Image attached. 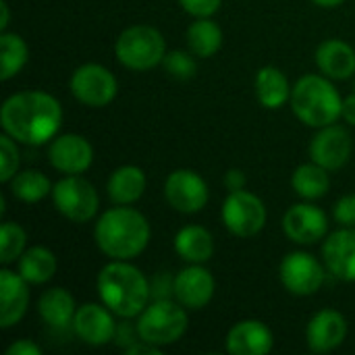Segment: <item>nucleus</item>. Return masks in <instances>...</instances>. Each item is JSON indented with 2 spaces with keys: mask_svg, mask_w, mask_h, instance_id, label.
Segmentation results:
<instances>
[{
  "mask_svg": "<svg viewBox=\"0 0 355 355\" xmlns=\"http://www.w3.org/2000/svg\"><path fill=\"white\" fill-rule=\"evenodd\" d=\"M354 89H355V83H354Z\"/></svg>",
  "mask_w": 355,
  "mask_h": 355,
  "instance_id": "obj_43",
  "label": "nucleus"
},
{
  "mask_svg": "<svg viewBox=\"0 0 355 355\" xmlns=\"http://www.w3.org/2000/svg\"><path fill=\"white\" fill-rule=\"evenodd\" d=\"M275 347L272 331L260 320H241L225 337V349L231 355H266Z\"/></svg>",
  "mask_w": 355,
  "mask_h": 355,
  "instance_id": "obj_20",
  "label": "nucleus"
},
{
  "mask_svg": "<svg viewBox=\"0 0 355 355\" xmlns=\"http://www.w3.org/2000/svg\"><path fill=\"white\" fill-rule=\"evenodd\" d=\"M164 200L181 214H196L206 208L210 189L200 173L191 168H177L164 181Z\"/></svg>",
  "mask_w": 355,
  "mask_h": 355,
  "instance_id": "obj_11",
  "label": "nucleus"
},
{
  "mask_svg": "<svg viewBox=\"0 0 355 355\" xmlns=\"http://www.w3.org/2000/svg\"><path fill=\"white\" fill-rule=\"evenodd\" d=\"M354 152V139L349 131L337 123L320 127L310 141V158L312 162L324 166L327 171L343 168Z\"/></svg>",
  "mask_w": 355,
  "mask_h": 355,
  "instance_id": "obj_13",
  "label": "nucleus"
},
{
  "mask_svg": "<svg viewBox=\"0 0 355 355\" xmlns=\"http://www.w3.org/2000/svg\"><path fill=\"white\" fill-rule=\"evenodd\" d=\"M254 89H256L258 102L266 110H279L291 98V85H289L287 75L279 67H272V64H266L256 73Z\"/></svg>",
  "mask_w": 355,
  "mask_h": 355,
  "instance_id": "obj_25",
  "label": "nucleus"
},
{
  "mask_svg": "<svg viewBox=\"0 0 355 355\" xmlns=\"http://www.w3.org/2000/svg\"><path fill=\"white\" fill-rule=\"evenodd\" d=\"M283 233L300 245H314L329 235V216L312 202L293 204L283 216Z\"/></svg>",
  "mask_w": 355,
  "mask_h": 355,
  "instance_id": "obj_12",
  "label": "nucleus"
},
{
  "mask_svg": "<svg viewBox=\"0 0 355 355\" xmlns=\"http://www.w3.org/2000/svg\"><path fill=\"white\" fill-rule=\"evenodd\" d=\"M293 114L308 127L320 129L341 119L343 98L327 75H304L291 87L289 98Z\"/></svg>",
  "mask_w": 355,
  "mask_h": 355,
  "instance_id": "obj_4",
  "label": "nucleus"
},
{
  "mask_svg": "<svg viewBox=\"0 0 355 355\" xmlns=\"http://www.w3.org/2000/svg\"><path fill=\"white\" fill-rule=\"evenodd\" d=\"M73 98L87 108H104L119 94V81L110 69L98 62L79 64L69 81Z\"/></svg>",
  "mask_w": 355,
  "mask_h": 355,
  "instance_id": "obj_9",
  "label": "nucleus"
},
{
  "mask_svg": "<svg viewBox=\"0 0 355 355\" xmlns=\"http://www.w3.org/2000/svg\"><path fill=\"white\" fill-rule=\"evenodd\" d=\"M2 131L25 146L50 144L62 125L60 102L42 89H27L8 96L0 108Z\"/></svg>",
  "mask_w": 355,
  "mask_h": 355,
  "instance_id": "obj_1",
  "label": "nucleus"
},
{
  "mask_svg": "<svg viewBox=\"0 0 355 355\" xmlns=\"http://www.w3.org/2000/svg\"><path fill=\"white\" fill-rule=\"evenodd\" d=\"M196 54H191L189 50H168L162 67L166 69V73L179 81H187L196 75L198 71V62H196Z\"/></svg>",
  "mask_w": 355,
  "mask_h": 355,
  "instance_id": "obj_32",
  "label": "nucleus"
},
{
  "mask_svg": "<svg viewBox=\"0 0 355 355\" xmlns=\"http://www.w3.org/2000/svg\"><path fill=\"white\" fill-rule=\"evenodd\" d=\"M322 262L335 279L355 283V227H341L324 237Z\"/></svg>",
  "mask_w": 355,
  "mask_h": 355,
  "instance_id": "obj_18",
  "label": "nucleus"
},
{
  "mask_svg": "<svg viewBox=\"0 0 355 355\" xmlns=\"http://www.w3.org/2000/svg\"><path fill=\"white\" fill-rule=\"evenodd\" d=\"M179 4H181V8L187 15L200 19V17H212V15H216L218 8H220V4H223V0H179Z\"/></svg>",
  "mask_w": 355,
  "mask_h": 355,
  "instance_id": "obj_34",
  "label": "nucleus"
},
{
  "mask_svg": "<svg viewBox=\"0 0 355 355\" xmlns=\"http://www.w3.org/2000/svg\"><path fill=\"white\" fill-rule=\"evenodd\" d=\"M54 208L71 223H89L98 216L100 196L81 175H64L52 187Z\"/></svg>",
  "mask_w": 355,
  "mask_h": 355,
  "instance_id": "obj_7",
  "label": "nucleus"
},
{
  "mask_svg": "<svg viewBox=\"0 0 355 355\" xmlns=\"http://www.w3.org/2000/svg\"><path fill=\"white\" fill-rule=\"evenodd\" d=\"M185 42L191 54L198 58H210L223 46V29L216 21H212V17H200L187 27Z\"/></svg>",
  "mask_w": 355,
  "mask_h": 355,
  "instance_id": "obj_27",
  "label": "nucleus"
},
{
  "mask_svg": "<svg viewBox=\"0 0 355 355\" xmlns=\"http://www.w3.org/2000/svg\"><path fill=\"white\" fill-rule=\"evenodd\" d=\"M0 79L8 81L17 77L29 60V46L19 33H0Z\"/></svg>",
  "mask_w": 355,
  "mask_h": 355,
  "instance_id": "obj_30",
  "label": "nucleus"
},
{
  "mask_svg": "<svg viewBox=\"0 0 355 355\" xmlns=\"http://www.w3.org/2000/svg\"><path fill=\"white\" fill-rule=\"evenodd\" d=\"M314 58L320 73L333 81H345L355 75V48L339 37L324 40Z\"/></svg>",
  "mask_w": 355,
  "mask_h": 355,
  "instance_id": "obj_21",
  "label": "nucleus"
},
{
  "mask_svg": "<svg viewBox=\"0 0 355 355\" xmlns=\"http://www.w3.org/2000/svg\"><path fill=\"white\" fill-rule=\"evenodd\" d=\"M0 12H2V17H0V31H6V27L10 23V6H8L6 0L0 2Z\"/></svg>",
  "mask_w": 355,
  "mask_h": 355,
  "instance_id": "obj_41",
  "label": "nucleus"
},
{
  "mask_svg": "<svg viewBox=\"0 0 355 355\" xmlns=\"http://www.w3.org/2000/svg\"><path fill=\"white\" fill-rule=\"evenodd\" d=\"M37 314L44 320V324H48L50 329L64 331L73 327V320L77 314L75 297L62 287L46 289L37 300Z\"/></svg>",
  "mask_w": 355,
  "mask_h": 355,
  "instance_id": "obj_22",
  "label": "nucleus"
},
{
  "mask_svg": "<svg viewBox=\"0 0 355 355\" xmlns=\"http://www.w3.org/2000/svg\"><path fill=\"white\" fill-rule=\"evenodd\" d=\"M175 252L187 264H206L214 256V237L206 227L187 225L175 235Z\"/></svg>",
  "mask_w": 355,
  "mask_h": 355,
  "instance_id": "obj_24",
  "label": "nucleus"
},
{
  "mask_svg": "<svg viewBox=\"0 0 355 355\" xmlns=\"http://www.w3.org/2000/svg\"><path fill=\"white\" fill-rule=\"evenodd\" d=\"M150 239L148 218L131 206L114 204L100 214L94 227V241L108 260H133L146 252Z\"/></svg>",
  "mask_w": 355,
  "mask_h": 355,
  "instance_id": "obj_2",
  "label": "nucleus"
},
{
  "mask_svg": "<svg viewBox=\"0 0 355 355\" xmlns=\"http://www.w3.org/2000/svg\"><path fill=\"white\" fill-rule=\"evenodd\" d=\"M220 216L225 229L231 235L250 239L256 237L266 227L268 212L262 198H258L248 189H239V191H229V196L223 202Z\"/></svg>",
  "mask_w": 355,
  "mask_h": 355,
  "instance_id": "obj_8",
  "label": "nucleus"
},
{
  "mask_svg": "<svg viewBox=\"0 0 355 355\" xmlns=\"http://www.w3.org/2000/svg\"><path fill=\"white\" fill-rule=\"evenodd\" d=\"M0 156H2L0 181L2 183H8L19 173V162H21L19 141L12 139L8 133H2V137H0Z\"/></svg>",
  "mask_w": 355,
  "mask_h": 355,
  "instance_id": "obj_33",
  "label": "nucleus"
},
{
  "mask_svg": "<svg viewBox=\"0 0 355 355\" xmlns=\"http://www.w3.org/2000/svg\"><path fill=\"white\" fill-rule=\"evenodd\" d=\"M6 185L10 189V196L25 204L42 202L44 198L52 196V187H54L50 179L42 171H35V168L19 171Z\"/></svg>",
  "mask_w": 355,
  "mask_h": 355,
  "instance_id": "obj_29",
  "label": "nucleus"
},
{
  "mask_svg": "<svg viewBox=\"0 0 355 355\" xmlns=\"http://www.w3.org/2000/svg\"><path fill=\"white\" fill-rule=\"evenodd\" d=\"M245 183H248V177L241 168H229L225 173V187L229 191H239V189H245Z\"/></svg>",
  "mask_w": 355,
  "mask_h": 355,
  "instance_id": "obj_39",
  "label": "nucleus"
},
{
  "mask_svg": "<svg viewBox=\"0 0 355 355\" xmlns=\"http://www.w3.org/2000/svg\"><path fill=\"white\" fill-rule=\"evenodd\" d=\"M96 291L119 318H137L152 300V283L131 260H110L102 266Z\"/></svg>",
  "mask_w": 355,
  "mask_h": 355,
  "instance_id": "obj_3",
  "label": "nucleus"
},
{
  "mask_svg": "<svg viewBox=\"0 0 355 355\" xmlns=\"http://www.w3.org/2000/svg\"><path fill=\"white\" fill-rule=\"evenodd\" d=\"M133 318H123V322H119L116 327V335H114V343L123 349H129L133 343L139 341V333H137V324L131 322Z\"/></svg>",
  "mask_w": 355,
  "mask_h": 355,
  "instance_id": "obj_36",
  "label": "nucleus"
},
{
  "mask_svg": "<svg viewBox=\"0 0 355 355\" xmlns=\"http://www.w3.org/2000/svg\"><path fill=\"white\" fill-rule=\"evenodd\" d=\"M58 268L56 256L52 250L44 245H33L23 252V256L17 262L19 275L29 283V285H46L48 281L54 279Z\"/></svg>",
  "mask_w": 355,
  "mask_h": 355,
  "instance_id": "obj_26",
  "label": "nucleus"
},
{
  "mask_svg": "<svg viewBox=\"0 0 355 355\" xmlns=\"http://www.w3.org/2000/svg\"><path fill=\"white\" fill-rule=\"evenodd\" d=\"M135 324L141 341L162 349L177 343L187 333V308H183L175 297L152 300L137 316Z\"/></svg>",
  "mask_w": 355,
  "mask_h": 355,
  "instance_id": "obj_5",
  "label": "nucleus"
},
{
  "mask_svg": "<svg viewBox=\"0 0 355 355\" xmlns=\"http://www.w3.org/2000/svg\"><path fill=\"white\" fill-rule=\"evenodd\" d=\"M341 119H343L345 123H349L352 127H355V92L354 94H349L347 98H343Z\"/></svg>",
  "mask_w": 355,
  "mask_h": 355,
  "instance_id": "obj_40",
  "label": "nucleus"
},
{
  "mask_svg": "<svg viewBox=\"0 0 355 355\" xmlns=\"http://www.w3.org/2000/svg\"><path fill=\"white\" fill-rule=\"evenodd\" d=\"M27 250V233L19 223H2L0 229V262L2 266L19 262L23 252Z\"/></svg>",
  "mask_w": 355,
  "mask_h": 355,
  "instance_id": "obj_31",
  "label": "nucleus"
},
{
  "mask_svg": "<svg viewBox=\"0 0 355 355\" xmlns=\"http://www.w3.org/2000/svg\"><path fill=\"white\" fill-rule=\"evenodd\" d=\"M333 216L341 227H355V193H347L337 200Z\"/></svg>",
  "mask_w": 355,
  "mask_h": 355,
  "instance_id": "obj_35",
  "label": "nucleus"
},
{
  "mask_svg": "<svg viewBox=\"0 0 355 355\" xmlns=\"http://www.w3.org/2000/svg\"><path fill=\"white\" fill-rule=\"evenodd\" d=\"M216 293V281L204 264H189L175 275V300L187 310L206 308Z\"/></svg>",
  "mask_w": 355,
  "mask_h": 355,
  "instance_id": "obj_16",
  "label": "nucleus"
},
{
  "mask_svg": "<svg viewBox=\"0 0 355 355\" xmlns=\"http://www.w3.org/2000/svg\"><path fill=\"white\" fill-rule=\"evenodd\" d=\"M48 162L62 175H83L94 162V148L79 133H62L50 141Z\"/></svg>",
  "mask_w": 355,
  "mask_h": 355,
  "instance_id": "obj_15",
  "label": "nucleus"
},
{
  "mask_svg": "<svg viewBox=\"0 0 355 355\" xmlns=\"http://www.w3.org/2000/svg\"><path fill=\"white\" fill-rule=\"evenodd\" d=\"M146 185H148L146 173L135 164H125V166H119L116 171H112V175L108 177V183H106V191H108V198L112 204L131 206L144 196Z\"/></svg>",
  "mask_w": 355,
  "mask_h": 355,
  "instance_id": "obj_23",
  "label": "nucleus"
},
{
  "mask_svg": "<svg viewBox=\"0 0 355 355\" xmlns=\"http://www.w3.org/2000/svg\"><path fill=\"white\" fill-rule=\"evenodd\" d=\"M166 52V40L160 29L146 23L123 29L114 42L116 60L131 71H150L162 64Z\"/></svg>",
  "mask_w": 355,
  "mask_h": 355,
  "instance_id": "obj_6",
  "label": "nucleus"
},
{
  "mask_svg": "<svg viewBox=\"0 0 355 355\" xmlns=\"http://www.w3.org/2000/svg\"><path fill=\"white\" fill-rule=\"evenodd\" d=\"M150 283H152V300L175 297V277H171L168 272L156 275Z\"/></svg>",
  "mask_w": 355,
  "mask_h": 355,
  "instance_id": "obj_37",
  "label": "nucleus"
},
{
  "mask_svg": "<svg viewBox=\"0 0 355 355\" xmlns=\"http://www.w3.org/2000/svg\"><path fill=\"white\" fill-rule=\"evenodd\" d=\"M291 187L300 198L308 202L320 200L331 189V171H327L316 162L300 164L291 175Z\"/></svg>",
  "mask_w": 355,
  "mask_h": 355,
  "instance_id": "obj_28",
  "label": "nucleus"
},
{
  "mask_svg": "<svg viewBox=\"0 0 355 355\" xmlns=\"http://www.w3.org/2000/svg\"><path fill=\"white\" fill-rule=\"evenodd\" d=\"M29 308V283L19 275L2 266L0 270V329H10L23 320Z\"/></svg>",
  "mask_w": 355,
  "mask_h": 355,
  "instance_id": "obj_19",
  "label": "nucleus"
},
{
  "mask_svg": "<svg viewBox=\"0 0 355 355\" xmlns=\"http://www.w3.org/2000/svg\"><path fill=\"white\" fill-rule=\"evenodd\" d=\"M347 318L339 310L316 312L306 327V343L312 354H331L347 339Z\"/></svg>",
  "mask_w": 355,
  "mask_h": 355,
  "instance_id": "obj_17",
  "label": "nucleus"
},
{
  "mask_svg": "<svg viewBox=\"0 0 355 355\" xmlns=\"http://www.w3.org/2000/svg\"><path fill=\"white\" fill-rule=\"evenodd\" d=\"M316 6H320V8H337V6H341L345 0H312Z\"/></svg>",
  "mask_w": 355,
  "mask_h": 355,
  "instance_id": "obj_42",
  "label": "nucleus"
},
{
  "mask_svg": "<svg viewBox=\"0 0 355 355\" xmlns=\"http://www.w3.org/2000/svg\"><path fill=\"white\" fill-rule=\"evenodd\" d=\"M6 355H42V347L29 339H21L8 345Z\"/></svg>",
  "mask_w": 355,
  "mask_h": 355,
  "instance_id": "obj_38",
  "label": "nucleus"
},
{
  "mask_svg": "<svg viewBox=\"0 0 355 355\" xmlns=\"http://www.w3.org/2000/svg\"><path fill=\"white\" fill-rule=\"evenodd\" d=\"M114 316L116 314L108 306L87 302L77 308L71 329L77 335V339H81L83 343L92 347H102L114 341L116 327H119V322H114Z\"/></svg>",
  "mask_w": 355,
  "mask_h": 355,
  "instance_id": "obj_14",
  "label": "nucleus"
},
{
  "mask_svg": "<svg viewBox=\"0 0 355 355\" xmlns=\"http://www.w3.org/2000/svg\"><path fill=\"white\" fill-rule=\"evenodd\" d=\"M327 266L310 252H291L281 260L279 279L283 287L297 297L318 293L327 281Z\"/></svg>",
  "mask_w": 355,
  "mask_h": 355,
  "instance_id": "obj_10",
  "label": "nucleus"
}]
</instances>
